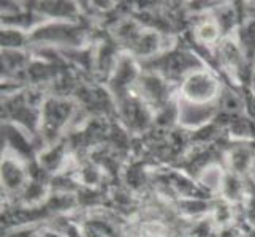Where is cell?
<instances>
[{"label": "cell", "instance_id": "6da1fadb", "mask_svg": "<svg viewBox=\"0 0 255 237\" xmlns=\"http://www.w3.org/2000/svg\"><path fill=\"white\" fill-rule=\"evenodd\" d=\"M221 95V84L209 72L198 68L189 76L182 79L181 84V98L182 108L195 109L198 114L201 109H209L211 103L216 101Z\"/></svg>", "mask_w": 255, "mask_h": 237}, {"label": "cell", "instance_id": "7a4b0ae2", "mask_svg": "<svg viewBox=\"0 0 255 237\" xmlns=\"http://www.w3.org/2000/svg\"><path fill=\"white\" fill-rule=\"evenodd\" d=\"M197 35L200 37L201 41H205V43H211V41H214L217 38V35H219V29H217V25L214 22H203L200 25V27L197 29Z\"/></svg>", "mask_w": 255, "mask_h": 237}]
</instances>
